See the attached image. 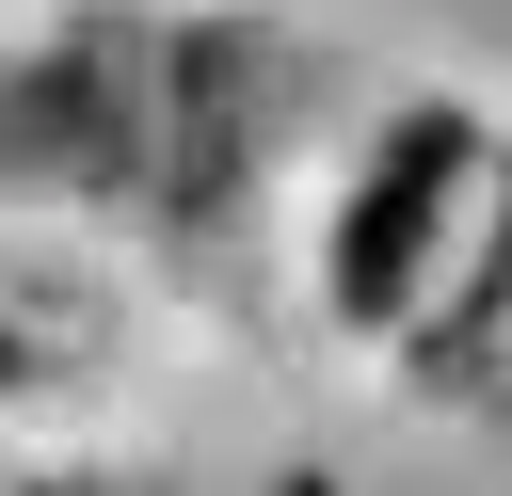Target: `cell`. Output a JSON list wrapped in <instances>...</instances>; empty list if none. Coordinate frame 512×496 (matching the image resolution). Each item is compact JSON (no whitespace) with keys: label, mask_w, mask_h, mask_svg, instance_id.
<instances>
[{"label":"cell","mask_w":512,"mask_h":496,"mask_svg":"<svg viewBox=\"0 0 512 496\" xmlns=\"http://www.w3.org/2000/svg\"><path fill=\"white\" fill-rule=\"evenodd\" d=\"M464 256H480V128L464 112H400L384 128V160L352 176V208H336V320H416L432 288H464Z\"/></svg>","instance_id":"1"}]
</instances>
